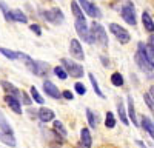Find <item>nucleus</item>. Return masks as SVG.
Instances as JSON below:
<instances>
[{
    "mask_svg": "<svg viewBox=\"0 0 154 148\" xmlns=\"http://www.w3.org/2000/svg\"><path fill=\"white\" fill-rule=\"evenodd\" d=\"M42 17L46 22L53 23V25H60V23H63V20H65V16H63L62 9H59V8H51V9L43 11Z\"/></svg>",
    "mask_w": 154,
    "mask_h": 148,
    "instance_id": "4",
    "label": "nucleus"
},
{
    "mask_svg": "<svg viewBox=\"0 0 154 148\" xmlns=\"http://www.w3.org/2000/svg\"><path fill=\"white\" fill-rule=\"evenodd\" d=\"M142 23H143V26L148 32H154V22L146 11H143V14H142Z\"/></svg>",
    "mask_w": 154,
    "mask_h": 148,
    "instance_id": "18",
    "label": "nucleus"
},
{
    "mask_svg": "<svg viewBox=\"0 0 154 148\" xmlns=\"http://www.w3.org/2000/svg\"><path fill=\"white\" fill-rule=\"evenodd\" d=\"M0 9H2L3 16H5V20H6V22H11V16H9V8L6 6V3H5V2H2V0H0Z\"/></svg>",
    "mask_w": 154,
    "mask_h": 148,
    "instance_id": "31",
    "label": "nucleus"
},
{
    "mask_svg": "<svg viewBox=\"0 0 154 148\" xmlns=\"http://www.w3.org/2000/svg\"><path fill=\"white\" fill-rule=\"evenodd\" d=\"M0 140H2L5 145H9L11 148H16V145H17L14 134H5V133H0Z\"/></svg>",
    "mask_w": 154,
    "mask_h": 148,
    "instance_id": "21",
    "label": "nucleus"
},
{
    "mask_svg": "<svg viewBox=\"0 0 154 148\" xmlns=\"http://www.w3.org/2000/svg\"><path fill=\"white\" fill-rule=\"evenodd\" d=\"M75 31L80 35V39H83L86 43H91V35H89V26L86 23V19H75Z\"/></svg>",
    "mask_w": 154,
    "mask_h": 148,
    "instance_id": "7",
    "label": "nucleus"
},
{
    "mask_svg": "<svg viewBox=\"0 0 154 148\" xmlns=\"http://www.w3.org/2000/svg\"><path fill=\"white\" fill-rule=\"evenodd\" d=\"M0 53H2L5 57H8L9 60H17L19 59V53L11 51V49H6V48H0Z\"/></svg>",
    "mask_w": 154,
    "mask_h": 148,
    "instance_id": "25",
    "label": "nucleus"
},
{
    "mask_svg": "<svg viewBox=\"0 0 154 148\" xmlns=\"http://www.w3.org/2000/svg\"><path fill=\"white\" fill-rule=\"evenodd\" d=\"M62 97H65L66 100H72V99H74V94H72L69 90H66V91H63V93H62Z\"/></svg>",
    "mask_w": 154,
    "mask_h": 148,
    "instance_id": "36",
    "label": "nucleus"
},
{
    "mask_svg": "<svg viewBox=\"0 0 154 148\" xmlns=\"http://www.w3.org/2000/svg\"><path fill=\"white\" fill-rule=\"evenodd\" d=\"M137 143H139V146H142V148H145V143H143L142 140H137Z\"/></svg>",
    "mask_w": 154,
    "mask_h": 148,
    "instance_id": "39",
    "label": "nucleus"
},
{
    "mask_svg": "<svg viewBox=\"0 0 154 148\" xmlns=\"http://www.w3.org/2000/svg\"><path fill=\"white\" fill-rule=\"evenodd\" d=\"M105 125H106V128H114L116 127V117H114V114L111 113V111H108L106 116H105Z\"/></svg>",
    "mask_w": 154,
    "mask_h": 148,
    "instance_id": "27",
    "label": "nucleus"
},
{
    "mask_svg": "<svg viewBox=\"0 0 154 148\" xmlns=\"http://www.w3.org/2000/svg\"><path fill=\"white\" fill-rule=\"evenodd\" d=\"M80 140H82V145L85 148H91L93 137H91V133H89L88 128H82V131H80Z\"/></svg>",
    "mask_w": 154,
    "mask_h": 148,
    "instance_id": "15",
    "label": "nucleus"
},
{
    "mask_svg": "<svg viewBox=\"0 0 154 148\" xmlns=\"http://www.w3.org/2000/svg\"><path fill=\"white\" fill-rule=\"evenodd\" d=\"M117 113H119V117L122 120L123 125H130V120H128V116H126V109H125V105L122 102V99L120 100H117Z\"/></svg>",
    "mask_w": 154,
    "mask_h": 148,
    "instance_id": "17",
    "label": "nucleus"
},
{
    "mask_svg": "<svg viewBox=\"0 0 154 148\" xmlns=\"http://www.w3.org/2000/svg\"><path fill=\"white\" fill-rule=\"evenodd\" d=\"M0 83H2V86H3V90L8 93V96H12V97H20V90L19 88H16V86L14 85H12V83H9L8 80H3V82H0Z\"/></svg>",
    "mask_w": 154,
    "mask_h": 148,
    "instance_id": "14",
    "label": "nucleus"
},
{
    "mask_svg": "<svg viewBox=\"0 0 154 148\" xmlns=\"http://www.w3.org/2000/svg\"><path fill=\"white\" fill-rule=\"evenodd\" d=\"M148 96L151 97V100L154 102V86H151V88H149V91H148Z\"/></svg>",
    "mask_w": 154,
    "mask_h": 148,
    "instance_id": "38",
    "label": "nucleus"
},
{
    "mask_svg": "<svg viewBox=\"0 0 154 148\" xmlns=\"http://www.w3.org/2000/svg\"><path fill=\"white\" fill-rule=\"evenodd\" d=\"M86 117H88V123H89V127H91L93 130L96 128V117H94V114H93V111L89 109V108H86Z\"/></svg>",
    "mask_w": 154,
    "mask_h": 148,
    "instance_id": "29",
    "label": "nucleus"
},
{
    "mask_svg": "<svg viewBox=\"0 0 154 148\" xmlns=\"http://www.w3.org/2000/svg\"><path fill=\"white\" fill-rule=\"evenodd\" d=\"M100 60H102V63H103V66H109V60H106V57L102 56V57H100Z\"/></svg>",
    "mask_w": 154,
    "mask_h": 148,
    "instance_id": "37",
    "label": "nucleus"
},
{
    "mask_svg": "<svg viewBox=\"0 0 154 148\" xmlns=\"http://www.w3.org/2000/svg\"><path fill=\"white\" fill-rule=\"evenodd\" d=\"M29 29H31V31H32V32H34L35 35H42V28L38 26L37 23H32L31 26H29Z\"/></svg>",
    "mask_w": 154,
    "mask_h": 148,
    "instance_id": "33",
    "label": "nucleus"
},
{
    "mask_svg": "<svg viewBox=\"0 0 154 148\" xmlns=\"http://www.w3.org/2000/svg\"><path fill=\"white\" fill-rule=\"evenodd\" d=\"M142 127H143V130L151 136V137L154 139V122H152L148 116H143V117H142Z\"/></svg>",
    "mask_w": 154,
    "mask_h": 148,
    "instance_id": "16",
    "label": "nucleus"
},
{
    "mask_svg": "<svg viewBox=\"0 0 154 148\" xmlns=\"http://www.w3.org/2000/svg\"><path fill=\"white\" fill-rule=\"evenodd\" d=\"M38 119H40L42 122H51V120H54L56 114H54V111L53 109H49V108H40L38 109Z\"/></svg>",
    "mask_w": 154,
    "mask_h": 148,
    "instance_id": "11",
    "label": "nucleus"
},
{
    "mask_svg": "<svg viewBox=\"0 0 154 148\" xmlns=\"http://www.w3.org/2000/svg\"><path fill=\"white\" fill-rule=\"evenodd\" d=\"M54 131L60 136V137H66V128L63 127V123L60 120H54Z\"/></svg>",
    "mask_w": 154,
    "mask_h": 148,
    "instance_id": "24",
    "label": "nucleus"
},
{
    "mask_svg": "<svg viewBox=\"0 0 154 148\" xmlns=\"http://www.w3.org/2000/svg\"><path fill=\"white\" fill-rule=\"evenodd\" d=\"M69 53H71V56H72L74 59H77V60H83V59H85L83 48H82L80 42L77 40V39H72V40L69 42Z\"/></svg>",
    "mask_w": 154,
    "mask_h": 148,
    "instance_id": "9",
    "label": "nucleus"
},
{
    "mask_svg": "<svg viewBox=\"0 0 154 148\" xmlns=\"http://www.w3.org/2000/svg\"><path fill=\"white\" fill-rule=\"evenodd\" d=\"M53 71H54V74H56V76H57V77H59L60 80H65V79L68 77V74H66V71L63 69L62 66H56V68H54Z\"/></svg>",
    "mask_w": 154,
    "mask_h": 148,
    "instance_id": "30",
    "label": "nucleus"
},
{
    "mask_svg": "<svg viewBox=\"0 0 154 148\" xmlns=\"http://www.w3.org/2000/svg\"><path fill=\"white\" fill-rule=\"evenodd\" d=\"M71 11H72V14H74L75 19H85L83 11H82V8L79 6L77 2H71Z\"/></svg>",
    "mask_w": 154,
    "mask_h": 148,
    "instance_id": "23",
    "label": "nucleus"
},
{
    "mask_svg": "<svg viewBox=\"0 0 154 148\" xmlns=\"http://www.w3.org/2000/svg\"><path fill=\"white\" fill-rule=\"evenodd\" d=\"M9 16H11V22H19V23H26L28 17L25 12H22L20 9H12L9 11Z\"/></svg>",
    "mask_w": 154,
    "mask_h": 148,
    "instance_id": "13",
    "label": "nucleus"
},
{
    "mask_svg": "<svg viewBox=\"0 0 154 148\" xmlns=\"http://www.w3.org/2000/svg\"><path fill=\"white\" fill-rule=\"evenodd\" d=\"M109 31L114 34V37L117 39L120 43H128L131 40V35H130V32H128L123 26H120V25H117V23H109Z\"/></svg>",
    "mask_w": 154,
    "mask_h": 148,
    "instance_id": "5",
    "label": "nucleus"
},
{
    "mask_svg": "<svg viewBox=\"0 0 154 148\" xmlns=\"http://www.w3.org/2000/svg\"><path fill=\"white\" fill-rule=\"evenodd\" d=\"M0 130H2V133H5V134H14V131H12V128H11V125L6 122V117H5V114L0 111Z\"/></svg>",
    "mask_w": 154,
    "mask_h": 148,
    "instance_id": "19",
    "label": "nucleus"
},
{
    "mask_svg": "<svg viewBox=\"0 0 154 148\" xmlns=\"http://www.w3.org/2000/svg\"><path fill=\"white\" fill-rule=\"evenodd\" d=\"M89 80H91V85H93V90L96 91V94L100 97V99H105V96H103V93H102V90H100V86H99V82H97V79L94 77V74H89Z\"/></svg>",
    "mask_w": 154,
    "mask_h": 148,
    "instance_id": "22",
    "label": "nucleus"
},
{
    "mask_svg": "<svg viewBox=\"0 0 154 148\" xmlns=\"http://www.w3.org/2000/svg\"><path fill=\"white\" fill-rule=\"evenodd\" d=\"M111 83H112L114 86H122V85H123V76H122L120 72H112Z\"/></svg>",
    "mask_w": 154,
    "mask_h": 148,
    "instance_id": "26",
    "label": "nucleus"
},
{
    "mask_svg": "<svg viewBox=\"0 0 154 148\" xmlns=\"http://www.w3.org/2000/svg\"><path fill=\"white\" fill-rule=\"evenodd\" d=\"M31 96H32V99H34V100L37 102V103H40V105H43V97L40 96V94H38V91H37V88H35V86H31Z\"/></svg>",
    "mask_w": 154,
    "mask_h": 148,
    "instance_id": "28",
    "label": "nucleus"
},
{
    "mask_svg": "<svg viewBox=\"0 0 154 148\" xmlns=\"http://www.w3.org/2000/svg\"><path fill=\"white\" fill-rule=\"evenodd\" d=\"M20 96H22V100H23V103H25V105H31V102H32V100L28 97V94H26V93L22 91V93H20Z\"/></svg>",
    "mask_w": 154,
    "mask_h": 148,
    "instance_id": "35",
    "label": "nucleus"
},
{
    "mask_svg": "<svg viewBox=\"0 0 154 148\" xmlns=\"http://www.w3.org/2000/svg\"><path fill=\"white\" fill-rule=\"evenodd\" d=\"M143 100H145V102H146V105L151 108V111H154V102L151 100V97L148 96V93H146V94H143Z\"/></svg>",
    "mask_w": 154,
    "mask_h": 148,
    "instance_id": "34",
    "label": "nucleus"
},
{
    "mask_svg": "<svg viewBox=\"0 0 154 148\" xmlns=\"http://www.w3.org/2000/svg\"><path fill=\"white\" fill-rule=\"evenodd\" d=\"M128 116H130V119L133 120V123L137 127L139 122H137V117H136V109H134V102H133V97L130 96L128 97Z\"/></svg>",
    "mask_w": 154,
    "mask_h": 148,
    "instance_id": "20",
    "label": "nucleus"
},
{
    "mask_svg": "<svg viewBox=\"0 0 154 148\" xmlns=\"http://www.w3.org/2000/svg\"><path fill=\"white\" fill-rule=\"evenodd\" d=\"M43 91L46 93V96L53 97V99H60L62 97V93L59 91V88L51 80H45L43 82Z\"/></svg>",
    "mask_w": 154,
    "mask_h": 148,
    "instance_id": "10",
    "label": "nucleus"
},
{
    "mask_svg": "<svg viewBox=\"0 0 154 148\" xmlns=\"http://www.w3.org/2000/svg\"><path fill=\"white\" fill-rule=\"evenodd\" d=\"M79 6L82 8V11H85L88 16H91V17H94V19H100L102 17V12H100V9L96 6V5H93L89 0H79Z\"/></svg>",
    "mask_w": 154,
    "mask_h": 148,
    "instance_id": "8",
    "label": "nucleus"
},
{
    "mask_svg": "<svg viewBox=\"0 0 154 148\" xmlns=\"http://www.w3.org/2000/svg\"><path fill=\"white\" fill-rule=\"evenodd\" d=\"M62 68L66 71L68 76L71 77H75V79H80L83 77V74H85V69L80 63H77V62L74 60H69V59H62Z\"/></svg>",
    "mask_w": 154,
    "mask_h": 148,
    "instance_id": "3",
    "label": "nucleus"
},
{
    "mask_svg": "<svg viewBox=\"0 0 154 148\" xmlns=\"http://www.w3.org/2000/svg\"><path fill=\"white\" fill-rule=\"evenodd\" d=\"M75 93H77V94H80V96H83V94L86 93L85 85H83V83H80V82H77V83H75Z\"/></svg>",
    "mask_w": 154,
    "mask_h": 148,
    "instance_id": "32",
    "label": "nucleus"
},
{
    "mask_svg": "<svg viewBox=\"0 0 154 148\" xmlns=\"http://www.w3.org/2000/svg\"><path fill=\"white\" fill-rule=\"evenodd\" d=\"M5 100H6V103L9 105V108L14 111L16 114H22V105H20V102H19V99H17V97L6 96V97H5Z\"/></svg>",
    "mask_w": 154,
    "mask_h": 148,
    "instance_id": "12",
    "label": "nucleus"
},
{
    "mask_svg": "<svg viewBox=\"0 0 154 148\" xmlns=\"http://www.w3.org/2000/svg\"><path fill=\"white\" fill-rule=\"evenodd\" d=\"M120 16H122V19L128 23V25H134L137 23V19H136V11H134V6L128 2L126 0V3L120 8Z\"/></svg>",
    "mask_w": 154,
    "mask_h": 148,
    "instance_id": "6",
    "label": "nucleus"
},
{
    "mask_svg": "<svg viewBox=\"0 0 154 148\" xmlns=\"http://www.w3.org/2000/svg\"><path fill=\"white\" fill-rule=\"evenodd\" d=\"M134 59H136V63L139 65V68L142 69V71H146V72L154 71V62H152L151 57L148 56L146 46H145L142 42L137 45V53H136Z\"/></svg>",
    "mask_w": 154,
    "mask_h": 148,
    "instance_id": "1",
    "label": "nucleus"
},
{
    "mask_svg": "<svg viewBox=\"0 0 154 148\" xmlns=\"http://www.w3.org/2000/svg\"><path fill=\"white\" fill-rule=\"evenodd\" d=\"M89 35H91V43H99L102 48H108V34L105 28L99 22H93L89 28Z\"/></svg>",
    "mask_w": 154,
    "mask_h": 148,
    "instance_id": "2",
    "label": "nucleus"
}]
</instances>
